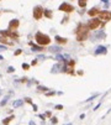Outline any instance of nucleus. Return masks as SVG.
<instances>
[{
  "mask_svg": "<svg viewBox=\"0 0 111 125\" xmlns=\"http://www.w3.org/2000/svg\"><path fill=\"white\" fill-rule=\"evenodd\" d=\"M106 52V48L105 47H99L96 48V53H105Z\"/></svg>",
  "mask_w": 111,
  "mask_h": 125,
  "instance_id": "9b49d317",
  "label": "nucleus"
},
{
  "mask_svg": "<svg viewBox=\"0 0 111 125\" xmlns=\"http://www.w3.org/2000/svg\"><path fill=\"white\" fill-rule=\"evenodd\" d=\"M56 41H57L58 44H62V45L67 44V38H63V37H59V36H56Z\"/></svg>",
  "mask_w": 111,
  "mask_h": 125,
  "instance_id": "9d476101",
  "label": "nucleus"
},
{
  "mask_svg": "<svg viewBox=\"0 0 111 125\" xmlns=\"http://www.w3.org/2000/svg\"><path fill=\"white\" fill-rule=\"evenodd\" d=\"M14 119V117H9V118H6L5 120H3V123L4 124H7V123H10V120H13Z\"/></svg>",
  "mask_w": 111,
  "mask_h": 125,
  "instance_id": "4468645a",
  "label": "nucleus"
},
{
  "mask_svg": "<svg viewBox=\"0 0 111 125\" xmlns=\"http://www.w3.org/2000/svg\"><path fill=\"white\" fill-rule=\"evenodd\" d=\"M22 68H24V69H28V65H22Z\"/></svg>",
  "mask_w": 111,
  "mask_h": 125,
  "instance_id": "dca6fc26",
  "label": "nucleus"
},
{
  "mask_svg": "<svg viewBox=\"0 0 111 125\" xmlns=\"http://www.w3.org/2000/svg\"><path fill=\"white\" fill-rule=\"evenodd\" d=\"M56 108H57V109H63V107H62V105H57Z\"/></svg>",
  "mask_w": 111,
  "mask_h": 125,
  "instance_id": "a211bd4d",
  "label": "nucleus"
},
{
  "mask_svg": "<svg viewBox=\"0 0 111 125\" xmlns=\"http://www.w3.org/2000/svg\"><path fill=\"white\" fill-rule=\"evenodd\" d=\"M0 42H1V44H6V45H14L13 42H9L6 36H1V35H0Z\"/></svg>",
  "mask_w": 111,
  "mask_h": 125,
  "instance_id": "1a4fd4ad",
  "label": "nucleus"
},
{
  "mask_svg": "<svg viewBox=\"0 0 111 125\" xmlns=\"http://www.w3.org/2000/svg\"><path fill=\"white\" fill-rule=\"evenodd\" d=\"M59 10L61 11H65V13H72V11H74V7L72 5H69V4L64 3V4H62L59 6Z\"/></svg>",
  "mask_w": 111,
  "mask_h": 125,
  "instance_id": "423d86ee",
  "label": "nucleus"
},
{
  "mask_svg": "<svg viewBox=\"0 0 111 125\" xmlns=\"http://www.w3.org/2000/svg\"><path fill=\"white\" fill-rule=\"evenodd\" d=\"M43 14H44V11L42 10V7H41V6H36L35 9H33V17H35L36 20L41 19Z\"/></svg>",
  "mask_w": 111,
  "mask_h": 125,
  "instance_id": "20e7f679",
  "label": "nucleus"
},
{
  "mask_svg": "<svg viewBox=\"0 0 111 125\" xmlns=\"http://www.w3.org/2000/svg\"><path fill=\"white\" fill-rule=\"evenodd\" d=\"M44 15H46L48 19H51V17H52V13L49 11V10H46V11H44Z\"/></svg>",
  "mask_w": 111,
  "mask_h": 125,
  "instance_id": "ddd939ff",
  "label": "nucleus"
},
{
  "mask_svg": "<svg viewBox=\"0 0 111 125\" xmlns=\"http://www.w3.org/2000/svg\"><path fill=\"white\" fill-rule=\"evenodd\" d=\"M36 41H37V44L41 45V46H46L51 42V38L47 36V35H43L41 32H37L36 34Z\"/></svg>",
  "mask_w": 111,
  "mask_h": 125,
  "instance_id": "f03ea898",
  "label": "nucleus"
},
{
  "mask_svg": "<svg viewBox=\"0 0 111 125\" xmlns=\"http://www.w3.org/2000/svg\"><path fill=\"white\" fill-rule=\"evenodd\" d=\"M0 51H5V47H4V46H3V47L0 46Z\"/></svg>",
  "mask_w": 111,
  "mask_h": 125,
  "instance_id": "6ab92c4d",
  "label": "nucleus"
},
{
  "mask_svg": "<svg viewBox=\"0 0 111 125\" xmlns=\"http://www.w3.org/2000/svg\"><path fill=\"white\" fill-rule=\"evenodd\" d=\"M78 4H79L80 7H84L86 5V0H79V3H78Z\"/></svg>",
  "mask_w": 111,
  "mask_h": 125,
  "instance_id": "f8f14e48",
  "label": "nucleus"
},
{
  "mask_svg": "<svg viewBox=\"0 0 111 125\" xmlns=\"http://www.w3.org/2000/svg\"><path fill=\"white\" fill-rule=\"evenodd\" d=\"M20 53H21V50H17V51L15 52V55H16V56H17V55H20Z\"/></svg>",
  "mask_w": 111,
  "mask_h": 125,
  "instance_id": "f3484780",
  "label": "nucleus"
},
{
  "mask_svg": "<svg viewBox=\"0 0 111 125\" xmlns=\"http://www.w3.org/2000/svg\"><path fill=\"white\" fill-rule=\"evenodd\" d=\"M103 1H104V3H106V1H107V0H103Z\"/></svg>",
  "mask_w": 111,
  "mask_h": 125,
  "instance_id": "aec40b11",
  "label": "nucleus"
},
{
  "mask_svg": "<svg viewBox=\"0 0 111 125\" xmlns=\"http://www.w3.org/2000/svg\"><path fill=\"white\" fill-rule=\"evenodd\" d=\"M99 17L103 21H110L111 20V13L110 11H100L99 13Z\"/></svg>",
  "mask_w": 111,
  "mask_h": 125,
  "instance_id": "39448f33",
  "label": "nucleus"
},
{
  "mask_svg": "<svg viewBox=\"0 0 111 125\" xmlns=\"http://www.w3.org/2000/svg\"><path fill=\"white\" fill-rule=\"evenodd\" d=\"M100 24H101V21H100L99 19H91L90 21L88 22V27L90 29V30H95L100 26Z\"/></svg>",
  "mask_w": 111,
  "mask_h": 125,
  "instance_id": "7ed1b4c3",
  "label": "nucleus"
},
{
  "mask_svg": "<svg viewBox=\"0 0 111 125\" xmlns=\"http://www.w3.org/2000/svg\"><path fill=\"white\" fill-rule=\"evenodd\" d=\"M38 90H40V92H44V90H47V89L44 88V87H38Z\"/></svg>",
  "mask_w": 111,
  "mask_h": 125,
  "instance_id": "2eb2a0df",
  "label": "nucleus"
},
{
  "mask_svg": "<svg viewBox=\"0 0 111 125\" xmlns=\"http://www.w3.org/2000/svg\"><path fill=\"white\" fill-rule=\"evenodd\" d=\"M99 9H96V7H93V9H90V10H89V11H88V14L89 15H90V16H95V15H99Z\"/></svg>",
  "mask_w": 111,
  "mask_h": 125,
  "instance_id": "6e6552de",
  "label": "nucleus"
},
{
  "mask_svg": "<svg viewBox=\"0 0 111 125\" xmlns=\"http://www.w3.org/2000/svg\"><path fill=\"white\" fill-rule=\"evenodd\" d=\"M89 30L90 29L88 27V25H84V24H80L78 26V29H76V40L79 41V42H82V41H84L88 37Z\"/></svg>",
  "mask_w": 111,
  "mask_h": 125,
  "instance_id": "f257e3e1",
  "label": "nucleus"
},
{
  "mask_svg": "<svg viewBox=\"0 0 111 125\" xmlns=\"http://www.w3.org/2000/svg\"><path fill=\"white\" fill-rule=\"evenodd\" d=\"M19 20H13V21H10V24H9V27L11 29V30H15V29H17V26H19Z\"/></svg>",
  "mask_w": 111,
  "mask_h": 125,
  "instance_id": "0eeeda50",
  "label": "nucleus"
}]
</instances>
